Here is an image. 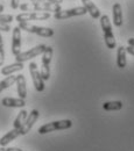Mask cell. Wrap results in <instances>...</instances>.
<instances>
[{"label": "cell", "instance_id": "277c9868", "mask_svg": "<svg viewBox=\"0 0 134 151\" xmlns=\"http://www.w3.org/2000/svg\"><path fill=\"white\" fill-rule=\"evenodd\" d=\"M54 50L51 47H46V50L42 54V65H41V77L43 80H48L50 78V62L53 58Z\"/></svg>", "mask_w": 134, "mask_h": 151}, {"label": "cell", "instance_id": "cb8c5ba5", "mask_svg": "<svg viewBox=\"0 0 134 151\" xmlns=\"http://www.w3.org/2000/svg\"><path fill=\"white\" fill-rule=\"evenodd\" d=\"M19 8L23 12H30L33 11V6H32V2L30 4H21L19 6Z\"/></svg>", "mask_w": 134, "mask_h": 151}, {"label": "cell", "instance_id": "44dd1931", "mask_svg": "<svg viewBox=\"0 0 134 151\" xmlns=\"http://www.w3.org/2000/svg\"><path fill=\"white\" fill-rule=\"evenodd\" d=\"M15 80H17V76H12V75L7 76L4 80H1V81H0V93H1L4 90L11 87L13 84H15Z\"/></svg>", "mask_w": 134, "mask_h": 151}, {"label": "cell", "instance_id": "1f68e13d", "mask_svg": "<svg viewBox=\"0 0 134 151\" xmlns=\"http://www.w3.org/2000/svg\"><path fill=\"white\" fill-rule=\"evenodd\" d=\"M0 151H6V149H5L4 147H1V148H0Z\"/></svg>", "mask_w": 134, "mask_h": 151}, {"label": "cell", "instance_id": "4dcf8cb0", "mask_svg": "<svg viewBox=\"0 0 134 151\" xmlns=\"http://www.w3.org/2000/svg\"><path fill=\"white\" fill-rule=\"evenodd\" d=\"M2 11H4V6L0 4V13H2Z\"/></svg>", "mask_w": 134, "mask_h": 151}, {"label": "cell", "instance_id": "6da1fadb", "mask_svg": "<svg viewBox=\"0 0 134 151\" xmlns=\"http://www.w3.org/2000/svg\"><path fill=\"white\" fill-rule=\"evenodd\" d=\"M100 27L103 29V34H104V40H105V44L109 49H114L117 43H115V38L112 32V24L111 21L109 19L107 15H101L100 18Z\"/></svg>", "mask_w": 134, "mask_h": 151}, {"label": "cell", "instance_id": "d6986e66", "mask_svg": "<svg viewBox=\"0 0 134 151\" xmlns=\"http://www.w3.org/2000/svg\"><path fill=\"white\" fill-rule=\"evenodd\" d=\"M27 116H28V112H27V111H25V109L20 111L19 114H18V116L15 117V120H14V122H13V127H14L15 129H20L21 126L25 123Z\"/></svg>", "mask_w": 134, "mask_h": 151}, {"label": "cell", "instance_id": "e0dca14e", "mask_svg": "<svg viewBox=\"0 0 134 151\" xmlns=\"http://www.w3.org/2000/svg\"><path fill=\"white\" fill-rule=\"evenodd\" d=\"M19 135H20L19 129H15V128H14V129L9 130L6 135H4V136L0 138V145H1V147H6L8 143H11L12 141H14Z\"/></svg>", "mask_w": 134, "mask_h": 151}, {"label": "cell", "instance_id": "5b68a950", "mask_svg": "<svg viewBox=\"0 0 134 151\" xmlns=\"http://www.w3.org/2000/svg\"><path fill=\"white\" fill-rule=\"evenodd\" d=\"M50 13L47 12H23L17 15L18 22H30V21H44L50 18Z\"/></svg>", "mask_w": 134, "mask_h": 151}, {"label": "cell", "instance_id": "ba28073f", "mask_svg": "<svg viewBox=\"0 0 134 151\" xmlns=\"http://www.w3.org/2000/svg\"><path fill=\"white\" fill-rule=\"evenodd\" d=\"M29 73L32 77V80H33V84H34V87L38 92H43L46 86H44V80L43 78L41 77V73L38 69V64L32 62L29 64Z\"/></svg>", "mask_w": 134, "mask_h": 151}, {"label": "cell", "instance_id": "ac0fdd59", "mask_svg": "<svg viewBox=\"0 0 134 151\" xmlns=\"http://www.w3.org/2000/svg\"><path fill=\"white\" fill-rule=\"evenodd\" d=\"M112 12H113V24L115 27H120L122 24V9H121V5L120 4H114L113 5V8H112Z\"/></svg>", "mask_w": 134, "mask_h": 151}, {"label": "cell", "instance_id": "2e32d148", "mask_svg": "<svg viewBox=\"0 0 134 151\" xmlns=\"http://www.w3.org/2000/svg\"><path fill=\"white\" fill-rule=\"evenodd\" d=\"M127 51H126V48L120 45L118 48V51H117V65L119 69H124L126 68L127 65Z\"/></svg>", "mask_w": 134, "mask_h": 151}, {"label": "cell", "instance_id": "3957f363", "mask_svg": "<svg viewBox=\"0 0 134 151\" xmlns=\"http://www.w3.org/2000/svg\"><path fill=\"white\" fill-rule=\"evenodd\" d=\"M72 127V121L71 120H58L54 122H49L47 124H43L38 128V134L43 135V134H48L51 132H56V130H64V129H69Z\"/></svg>", "mask_w": 134, "mask_h": 151}, {"label": "cell", "instance_id": "83f0119b", "mask_svg": "<svg viewBox=\"0 0 134 151\" xmlns=\"http://www.w3.org/2000/svg\"><path fill=\"white\" fill-rule=\"evenodd\" d=\"M126 51H127L130 55L134 56V47H131V45H128V48H126Z\"/></svg>", "mask_w": 134, "mask_h": 151}, {"label": "cell", "instance_id": "7402d4cb", "mask_svg": "<svg viewBox=\"0 0 134 151\" xmlns=\"http://www.w3.org/2000/svg\"><path fill=\"white\" fill-rule=\"evenodd\" d=\"M13 20H14L13 15H11V14H4V13H0V22L9 24Z\"/></svg>", "mask_w": 134, "mask_h": 151}, {"label": "cell", "instance_id": "8992f818", "mask_svg": "<svg viewBox=\"0 0 134 151\" xmlns=\"http://www.w3.org/2000/svg\"><path fill=\"white\" fill-rule=\"evenodd\" d=\"M88 12L85 9L84 6H79V7H74V8H69V9H61L59 12L54 14V18L56 20H65L69 18H74V17H82L85 15Z\"/></svg>", "mask_w": 134, "mask_h": 151}, {"label": "cell", "instance_id": "ffe728a7", "mask_svg": "<svg viewBox=\"0 0 134 151\" xmlns=\"http://www.w3.org/2000/svg\"><path fill=\"white\" fill-rule=\"evenodd\" d=\"M103 108L107 112L111 111H120L122 108V102L121 101H106L103 104Z\"/></svg>", "mask_w": 134, "mask_h": 151}, {"label": "cell", "instance_id": "484cf974", "mask_svg": "<svg viewBox=\"0 0 134 151\" xmlns=\"http://www.w3.org/2000/svg\"><path fill=\"white\" fill-rule=\"evenodd\" d=\"M12 28L9 27V24H7V23H2V22H0V32H9Z\"/></svg>", "mask_w": 134, "mask_h": 151}, {"label": "cell", "instance_id": "30bf717a", "mask_svg": "<svg viewBox=\"0 0 134 151\" xmlns=\"http://www.w3.org/2000/svg\"><path fill=\"white\" fill-rule=\"evenodd\" d=\"M38 115H40V113H38V109H33L30 113L28 114V116H27L25 123L21 126V128L19 129L20 135H26V134H28V132H30V129L33 128V126H34L35 122L38 121Z\"/></svg>", "mask_w": 134, "mask_h": 151}, {"label": "cell", "instance_id": "d4e9b609", "mask_svg": "<svg viewBox=\"0 0 134 151\" xmlns=\"http://www.w3.org/2000/svg\"><path fill=\"white\" fill-rule=\"evenodd\" d=\"M30 2H54V4H62L63 0H30Z\"/></svg>", "mask_w": 134, "mask_h": 151}, {"label": "cell", "instance_id": "f1b7e54d", "mask_svg": "<svg viewBox=\"0 0 134 151\" xmlns=\"http://www.w3.org/2000/svg\"><path fill=\"white\" fill-rule=\"evenodd\" d=\"M6 151H22V150L19 149V148H7Z\"/></svg>", "mask_w": 134, "mask_h": 151}, {"label": "cell", "instance_id": "52a82bcc", "mask_svg": "<svg viewBox=\"0 0 134 151\" xmlns=\"http://www.w3.org/2000/svg\"><path fill=\"white\" fill-rule=\"evenodd\" d=\"M46 44H38L36 47L32 48L30 50H27V51H23V52H20L19 55L15 56V60L20 62V63H23V62H27V60H30L32 58H35V57L40 56L43 54V51L46 50Z\"/></svg>", "mask_w": 134, "mask_h": 151}, {"label": "cell", "instance_id": "7c38bea8", "mask_svg": "<svg viewBox=\"0 0 134 151\" xmlns=\"http://www.w3.org/2000/svg\"><path fill=\"white\" fill-rule=\"evenodd\" d=\"M2 106L5 107H11V108H22L26 106V101L25 99L21 98H4L1 100Z\"/></svg>", "mask_w": 134, "mask_h": 151}, {"label": "cell", "instance_id": "603a6c76", "mask_svg": "<svg viewBox=\"0 0 134 151\" xmlns=\"http://www.w3.org/2000/svg\"><path fill=\"white\" fill-rule=\"evenodd\" d=\"M4 62H5V50H4V40L2 36L0 34V66L4 65Z\"/></svg>", "mask_w": 134, "mask_h": 151}, {"label": "cell", "instance_id": "9a60e30c", "mask_svg": "<svg viewBox=\"0 0 134 151\" xmlns=\"http://www.w3.org/2000/svg\"><path fill=\"white\" fill-rule=\"evenodd\" d=\"M23 69V63H20V62H15L13 64H9V65H6V66H2L1 69V75L4 76H11L15 72H19Z\"/></svg>", "mask_w": 134, "mask_h": 151}, {"label": "cell", "instance_id": "7a4b0ae2", "mask_svg": "<svg viewBox=\"0 0 134 151\" xmlns=\"http://www.w3.org/2000/svg\"><path fill=\"white\" fill-rule=\"evenodd\" d=\"M18 27H19L21 30L36 34V35L42 36V37H51V36H54V34H55L51 28L36 26V24H33V23H30V22H19V26H18Z\"/></svg>", "mask_w": 134, "mask_h": 151}, {"label": "cell", "instance_id": "9c48e42d", "mask_svg": "<svg viewBox=\"0 0 134 151\" xmlns=\"http://www.w3.org/2000/svg\"><path fill=\"white\" fill-rule=\"evenodd\" d=\"M33 6V12H47V13H57L59 12L61 5L59 4H54V2H32Z\"/></svg>", "mask_w": 134, "mask_h": 151}, {"label": "cell", "instance_id": "4fadbf2b", "mask_svg": "<svg viewBox=\"0 0 134 151\" xmlns=\"http://www.w3.org/2000/svg\"><path fill=\"white\" fill-rule=\"evenodd\" d=\"M82 4H83V6L85 7L86 12L91 15V18H93V19H99V18L101 17L100 9L93 4V1H91V0H82Z\"/></svg>", "mask_w": 134, "mask_h": 151}, {"label": "cell", "instance_id": "8fae6325", "mask_svg": "<svg viewBox=\"0 0 134 151\" xmlns=\"http://www.w3.org/2000/svg\"><path fill=\"white\" fill-rule=\"evenodd\" d=\"M20 52H21V29L19 27H15L13 28V35H12V54L17 56Z\"/></svg>", "mask_w": 134, "mask_h": 151}, {"label": "cell", "instance_id": "5bb4252c", "mask_svg": "<svg viewBox=\"0 0 134 151\" xmlns=\"http://www.w3.org/2000/svg\"><path fill=\"white\" fill-rule=\"evenodd\" d=\"M15 84H17V92H18L19 98L26 99V96H27V86H26V78H25V76L23 75L17 76Z\"/></svg>", "mask_w": 134, "mask_h": 151}, {"label": "cell", "instance_id": "4316f807", "mask_svg": "<svg viewBox=\"0 0 134 151\" xmlns=\"http://www.w3.org/2000/svg\"><path fill=\"white\" fill-rule=\"evenodd\" d=\"M20 6V0H11V7L13 9H18Z\"/></svg>", "mask_w": 134, "mask_h": 151}, {"label": "cell", "instance_id": "f546056e", "mask_svg": "<svg viewBox=\"0 0 134 151\" xmlns=\"http://www.w3.org/2000/svg\"><path fill=\"white\" fill-rule=\"evenodd\" d=\"M128 45L134 47V38H130V40H128Z\"/></svg>", "mask_w": 134, "mask_h": 151}]
</instances>
